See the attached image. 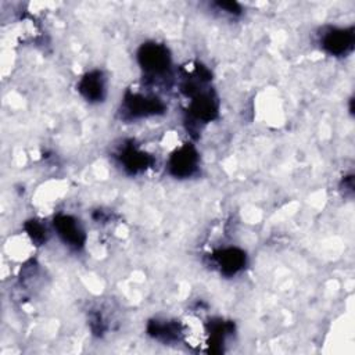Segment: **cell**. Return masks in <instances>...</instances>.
Wrapping results in <instances>:
<instances>
[{
    "instance_id": "cell-1",
    "label": "cell",
    "mask_w": 355,
    "mask_h": 355,
    "mask_svg": "<svg viewBox=\"0 0 355 355\" xmlns=\"http://www.w3.org/2000/svg\"><path fill=\"white\" fill-rule=\"evenodd\" d=\"M139 62L151 78L164 75L171 64L168 49L158 43H146L139 50Z\"/></svg>"
},
{
    "instance_id": "cell-2",
    "label": "cell",
    "mask_w": 355,
    "mask_h": 355,
    "mask_svg": "<svg viewBox=\"0 0 355 355\" xmlns=\"http://www.w3.org/2000/svg\"><path fill=\"white\" fill-rule=\"evenodd\" d=\"M165 110L164 103L154 97L141 93L126 94L123 101V112L130 118H143L161 114Z\"/></svg>"
},
{
    "instance_id": "cell-3",
    "label": "cell",
    "mask_w": 355,
    "mask_h": 355,
    "mask_svg": "<svg viewBox=\"0 0 355 355\" xmlns=\"http://www.w3.org/2000/svg\"><path fill=\"white\" fill-rule=\"evenodd\" d=\"M352 28H329L320 35L322 47L331 55H344L354 47Z\"/></svg>"
},
{
    "instance_id": "cell-4",
    "label": "cell",
    "mask_w": 355,
    "mask_h": 355,
    "mask_svg": "<svg viewBox=\"0 0 355 355\" xmlns=\"http://www.w3.org/2000/svg\"><path fill=\"white\" fill-rule=\"evenodd\" d=\"M198 154L193 146L184 144L169 158L168 168L175 178H189L197 171Z\"/></svg>"
},
{
    "instance_id": "cell-5",
    "label": "cell",
    "mask_w": 355,
    "mask_h": 355,
    "mask_svg": "<svg viewBox=\"0 0 355 355\" xmlns=\"http://www.w3.org/2000/svg\"><path fill=\"white\" fill-rule=\"evenodd\" d=\"M53 225L58 237L71 248L78 250L85 244V232L75 218L69 215H57Z\"/></svg>"
},
{
    "instance_id": "cell-6",
    "label": "cell",
    "mask_w": 355,
    "mask_h": 355,
    "mask_svg": "<svg viewBox=\"0 0 355 355\" xmlns=\"http://www.w3.org/2000/svg\"><path fill=\"white\" fill-rule=\"evenodd\" d=\"M79 93L90 103L103 101L105 97V78L100 71L87 72L78 83Z\"/></svg>"
},
{
    "instance_id": "cell-7",
    "label": "cell",
    "mask_w": 355,
    "mask_h": 355,
    "mask_svg": "<svg viewBox=\"0 0 355 355\" xmlns=\"http://www.w3.org/2000/svg\"><path fill=\"white\" fill-rule=\"evenodd\" d=\"M214 257L220 273L225 276H234L245 265V254L239 248H223L215 252Z\"/></svg>"
},
{
    "instance_id": "cell-8",
    "label": "cell",
    "mask_w": 355,
    "mask_h": 355,
    "mask_svg": "<svg viewBox=\"0 0 355 355\" xmlns=\"http://www.w3.org/2000/svg\"><path fill=\"white\" fill-rule=\"evenodd\" d=\"M119 161L123 166V169L132 175H136L139 172L146 171L151 164L153 158L151 155L140 151L135 146L129 144L125 146L119 153Z\"/></svg>"
},
{
    "instance_id": "cell-9",
    "label": "cell",
    "mask_w": 355,
    "mask_h": 355,
    "mask_svg": "<svg viewBox=\"0 0 355 355\" xmlns=\"http://www.w3.org/2000/svg\"><path fill=\"white\" fill-rule=\"evenodd\" d=\"M150 334L161 341L171 343L173 340H179V336L182 334V330L179 324L175 322H168V320H154L148 326Z\"/></svg>"
},
{
    "instance_id": "cell-10",
    "label": "cell",
    "mask_w": 355,
    "mask_h": 355,
    "mask_svg": "<svg viewBox=\"0 0 355 355\" xmlns=\"http://www.w3.org/2000/svg\"><path fill=\"white\" fill-rule=\"evenodd\" d=\"M25 229L28 232V236L31 237V240L36 244H42L46 241L47 239V229L43 223H40L39 220H29L25 225Z\"/></svg>"
},
{
    "instance_id": "cell-11",
    "label": "cell",
    "mask_w": 355,
    "mask_h": 355,
    "mask_svg": "<svg viewBox=\"0 0 355 355\" xmlns=\"http://www.w3.org/2000/svg\"><path fill=\"white\" fill-rule=\"evenodd\" d=\"M215 6L218 7L219 11H223V12L230 14V15H237V14L241 12L240 4L233 3V1H218V3H215Z\"/></svg>"
}]
</instances>
